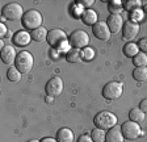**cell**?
Listing matches in <instances>:
<instances>
[{
    "label": "cell",
    "instance_id": "6da1fadb",
    "mask_svg": "<svg viewBox=\"0 0 147 142\" xmlns=\"http://www.w3.org/2000/svg\"><path fill=\"white\" fill-rule=\"evenodd\" d=\"M47 43H49L51 47H55L58 50H67L68 47V41H67V36H66V32L62 30V29H51L47 33Z\"/></svg>",
    "mask_w": 147,
    "mask_h": 142
},
{
    "label": "cell",
    "instance_id": "7a4b0ae2",
    "mask_svg": "<svg viewBox=\"0 0 147 142\" xmlns=\"http://www.w3.org/2000/svg\"><path fill=\"white\" fill-rule=\"evenodd\" d=\"M43 22V16L41 15L40 11L37 9H29L24 13L21 19V24L28 30H36L41 28Z\"/></svg>",
    "mask_w": 147,
    "mask_h": 142
},
{
    "label": "cell",
    "instance_id": "3957f363",
    "mask_svg": "<svg viewBox=\"0 0 147 142\" xmlns=\"http://www.w3.org/2000/svg\"><path fill=\"white\" fill-rule=\"evenodd\" d=\"M93 124L96 128L102 130H109L117 125V116L109 111H101L93 117Z\"/></svg>",
    "mask_w": 147,
    "mask_h": 142
},
{
    "label": "cell",
    "instance_id": "277c9868",
    "mask_svg": "<svg viewBox=\"0 0 147 142\" xmlns=\"http://www.w3.org/2000/svg\"><path fill=\"white\" fill-rule=\"evenodd\" d=\"M33 63H34V59H33L32 53L26 51V50H22V51H20L17 54V58H16V62H15V67L21 74H28L33 68Z\"/></svg>",
    "mask_w": 147,
    "mask_h": 142
},
{
    "label": "cell",
    "instance_id": "5b68a950",
    "mask_svg": "<svg viewBox=\"0 0 147 142\" xmlns=\"http://www.w3.org/2000/svg\"><path fill=\"white\" fill-rule=\"evenodd\" d=\"M68 42L72 47L75 49H86L89 43V36L86 30H82V29H78V30L72 32L71 36L68 37Z\"/></svg>",
    "mask_w": 147,
    "mask_h": 142
},
{
    "label": "cell",
    "instance_id": "8992f818",
    "mask_svg": "<svg viewBox=\"0 0 147 142\" xmlns=\"http://www.w3.org/2000/svg\"><path fill=\"white\" fill-rule=\"evenodd\" d=\"M24 13L25 12H22V5H20L18 3H8L1 9V16L5 20H11V21L22 19Z\"/></svg>",
    "mask_w": 147,
    "mask_h": 142
},
{
    "label": "cell",
    "instance_id": "52a82bcc",
    "mask_svg": "<svg viewBox=\"0 0 147 142\" xmlns=\"http://www.w3.org/2000/svg\"><path fill=\"white\" fill-rule=\"evenodd\" d=\"M123 87L119 82H109L102 88V96L107 100H117L122 96Z\"/></svg>",
    "mask_w": 147,
    "mask_h": 142
},
{
    "label": "cell",
    "instance_id": "ba28073f",
    "mask_svg": "<svg viewBox=\"0 0 147 142\" xmlns=\"http://www.w3.org/2000/svg\"><path fill=\"white\" fill-rule=\"evenodd\" d=\"M121 130H122L123 138L129 139V141H134L138 137H141V134H142L139 124L133 122V121H126V122H123L122 126H121Z\"/></svg>",
    "mask_w": 147,
    "mask_h": 142
},
{
    "label": "cell",
    "instance_id": "9c48e42d",
    "mask_svg": "<svg viewBox=\"0 0 147 142\" xmlns=\"http://www.w3.org/2000/svg\"><path fill=\"white\" fill-rule=\"evenodd\" d=\"M63 80H62L59 76H54L51 78L47 83H46V87H45V91L46 93L49 96H51V97H54V96H58L62 93V91H63Z\"/></svg>",
    "mask_w": 147,
    "mask_h": 142
},
{
    "label": "cell",
    "instance_id": "30bf717a",
    "mask_svg": "<svg viewBox=\"0 0 147 142\" xmlns=\"http://www.w3.org/2000/svg\"><path fill=\"white\" fill-rule=\"evenodd\" d=\"M92 32L96 36V38L101 41H107L110 38V30L109 26L105 21H97V24H95L92 26Z\"/></svg>",
    "mask_w": 147,
    "mask_h": 142
},
{
    "label": "cell",
    "instance_id": "8fae6325",
    "mask_svg": "<svg viewBox=\"0 0 147 142\" xmlns=\"http://www.w3.org/2000/svg\"><path fill=\"white\" fill-rule=\"evenodd\" d=\"M139 24L138 22H133V21H127L126 24H123L122 28V38L126 41H131L139 33Z\"/></svg>",
    "mask_w": 147,
    "mask_h": 142
},
{
    "label": "cell",
    "instance_id": "7c38bea8",
    "mask_svg": "<svg viewBox=\"0 0 147 142\" xmlns=\"http://www.w3.org/2000/svg\"><path fill=\"white\" fill-rule=\"evenodd\" d=\"M110 33H118L123 28V20L121 15H110L107 21Z\"/></svg>",
    "mask_w": 147,
    "mask_h": 142
},
{
    "label": "cell",
    "instance_id": "4fadbf2b",
    "mask_svg": "<svg viewBox=\"0 0 147 142\" xmlns=\"http://www.w3.org/2000/svg\"><path fill=\"white\" fill-rule=\"evenodd\" d=\"M17 58V54H16V50L13 46H4L1 49V61L5 63V65H12L16 62Z\"/></svg>",
    "mask_w": 147,
    "mask_h": 142
},
{
    "label": "cell",
    "instance_id": "5bb4252c",
    "mask_svg": "<svg viewBox=\"0 0 147 142\" xmlns=\"http://www.w3.org/2000/svg\"><path fill=\"white\" fill-rule=\"evenodd\" d=\"M105 142H123V134L119 126H113L107 132Z\"/></svg>",
    "mask_w": 147,
    "mask_h": 142
},
{
    "label": "cell",
    "instance_id": "9a60e30c",
    "mask_svg": "<svg viewBox=\"0 0 147 142\" xmlns=\"http://www.w3.org/2000/svg\"><path fill=\"white\" fill-rule=\"evenodd\" d=\"M98 15L93 9H86L82 12V21L88 26H93L95 24H97Z\"/></svg>",
    "mask_w": 147,
    "mask_h": 142
},
{
    "label": "cell",
    "instance_id": "2e32d148",
    "mask_svg": "<svg viewBox=\"0 0 147 142\" xmlns=\"http://www.w3.org/2000/svg\"><path fill=\"white\" fill-rule=\"evenodd\" d=\"M55 139L58 142H74L75 137H74V133L71 129H68V128H61L57 132Z\"/></svg>",
    "mask_w": 147,
    "mask_h": 142
},
{
    "label": "cell",
    "instance_id": "e0dca14e",
    "mask_svg": "<svg viewBox=\"0 0 147 142\" xmlns=\"http://www.w3.org/2000/svg\"><path fill=\"white\" fill-rule=\"evenodd\" d=\"M32 40V36L28 32H24V30H20L15 34V37H13V43L17 45V46H25L28 43L30 42Z\"/></svg>",
    "mask_w": 147,
    "mask_h": 142
},
{
    "label": "cell",
    "instance_id": "ac0fdd59",
    "mask_svg": "<svg viewBox=\"0 0 147 142\" xmlns=\"http://www.w3.org/2000/svg\"><path fill=\"white\" fill-rule=\"evenodd\" d=\"M66 59H67L70 63H79L83 59V51L80 49H70L67 53H66Z\"/></svg>",
    "mask_w": 147,
    "mask_h": 142
},
{
    "label": "cell",
    "instance_id": "d6986e66",
    "mask_svg": "<svg viewBox=\"0 0 147 142\" xmlns=\"http://www.w3.org/2000/svg\"><path fill=\"white\" fill-rule=\"evenodd\" d=\"M144 112H142L139 108H133L131 111L129 112V118L130 121L133 122H137V124H141L144 121Z\"/></svg>",
    "mask_w": 147,
    "mask_h": 142
},
{
    "label": "cell",
    "instance_id": "ffe728a7",
    "mask_svg": "<svg viewBox=\"0 0 147 142\" xmlns=\"http://www.w3.org/2000/svg\"><path fill=\"white\" fill-rule=\"evenodd\" d=\"M122 51H123V54H125L126 57H129V58H134L138 53H139V47H138L137 43L129 42L122 47Z\"/></svg>",
    "mask_w": 147,
    "mask_h": 142
},
{
    "label": "cell",
    "instance_id": "44dd1931",
    "mask_svg": "<svg viewBox=\"0 0 147 142\" xmlns=\"http://www.w3.org/2000/svg\"><path fill=\"white\" fill-rule=\"evenodd\" d=\"M47 33H49V30H46L43 26H41V28L36 29V30H32L30 36L34 41H37V42H42V41L47 40Z\"/></svg>",
    "mask_w": 147,
    "mask_h": 142
},
{
    "label": "cell",
    "instance_id": "7402d4cb",
    "mask_svg": "<svg viewBox=\"0 0 147 142\" xmlns=\"http://www.w3.org/2000/svg\"><path fill=\"white\" fill-rule=\"evenodd\" d=\"M105 137H107V133L105 130L100 129V128H96L91 132V138L93 139V142H105Z\"/></svg>",
    "mask_w": 147,
    "mask_h": 142
},
{
    "label": "cell",
    "instance_id": "603a6c76",
    "mask_svg": "<svg viewBox=\"0 0 147 142\" xmlns=\"http://www.w3.org/2000/svg\"><path fill=\"white\" fill-rule=\"evenodd\" d=\"M133 78L137 82L147 80V67H137L133 71Z\"/></svg>",
    "mask_w": 147,
    "mask_h": 142
},
{
    "label": "cell",
    "instance_id": "cb8c5ba5",
    "mask_svg": "<svg viewBox=\"0 0 147 142\" xmlns=\"http://www.w3.org/2000/svg\"><path fill=\"white\" fill-rule=\"evenodd\" d=\"M133 63L135 67H146L147 66V54L144 53H138L137 55L133 58Z\"/></svg>",
    "mask_w": 147,
    "mask_h": 142
},
{
    "label": "cell",
    "instance_id": "d4e9b609",
    "mask_svg": "<svg viewBox=\"0 0 147 142\" xmlns=\"http://www.w3.org/2000/svg\"><path fill=\"white\" fill-rule=\"evenodd\" d=\"M109 5H108V9H109L110 15H119V12L123 9V7L121 5V1H116V0H113V1H109Z\"/></svg>",
    "mask_w": 147,
    "mask_h": 142
},
{
    "label": "cell",
    "instance_id": "484cf974",
    "mask_svg": "<svg viewBox=\"0 0 147 142\" xmlns=\"http://www.w3.org/2000/svg\"><path fill=\"white\" fill-rule=\"evenodd\" d=\"M7 78H8L11 82H18L21 79V72H20L16 67H11L8 71H7Z\"/></svg>",
    "mask_w": 147,
    "mask_h": 142
},
{
    "label": "cell",
    "instance_id": "4316f807",
    "mask_svg": "<svg viewBox=\"0 0 147 142\" xmlns=\"http://www.w3.org/2000/svg\"><path fill=\"white\" fill-rule=\"evenodd\" d=\"M141 5H142V1H139V0H129L125 4V9L131 13V12H134V11L139 9Z\"/></svg>",
    "mask_w": 147,
    "mask_h": 142
},
{
    "label": "cell",
    "instance_id": "83f0119b",
    "mask_svg": "<svg viewBox=\"0 0 147 142\" xmlns=\"http://www.w3.org/2000/svg\"><path fill=\"white\" fill-rule=\"evenodd\" d=\"M93 57H95V51H93V49H91V47H86V49H83V59H86V61H91Z\"/></svg>",
    "mask_w": 147,
    "mask_h": 142
},
{
    "label": "cell",
    "instance_id": "f1b7e54d",
    "mask_svg": "<svg viewBox=\"0 0 147 142\" xmlns=\"http://www.w3.org/2000/svg\"><path fill=\"white\" fill-rule=\"evenodd\" d=\"M138 47H139V50L142 53L147 54V37H143L138 41Z\"/></svg>",
    "mask_w": 147,
    "mask_h": 142
},
{
    "label": "cell",
    "instance_id": "f546056e",
    "mask_svg": "<svg viewBox=\"0 0 147 142\" xmlns=\"http://www.w3.org/2000/svg\"><path fill=\"white\" fill-rule=\"evenodd\" d=\"M142 19H143V12H142L141 9L131 12V21H133V22L138 21V20H142Z\"/></svg>",
    "mask_w": 147,
    "mask_h": 142
},
{
    "label": "cell",
    "instance_id": "4dcf8cb0",
    "mask_svg": "<svg viewBox=\"0 0 147 142\" xmlns=\"http://www.w3.org/2000/svg\"><path fill=\"white\" fill-rule=\"evenodd\" d=\"M78 142H93V139L91 138V136H87V134H82V136L78 138Z\"/></svg>",
    "mask_w": 147,
    "mask_h": 142
},
{
    "label": "cell",
    "instance_id": "1f68e13d",
    "mask_svg": "<svg viewBox=\"0 0 147 142\" xmlns=\"http://www.w3.org/2000/svg\"><path fill=\"white\" fill-rule=\"evenodd\" d=\"M139 109H141L142 112H144V113H147V97L139 103Z\"/></svg>",
    "mask_w": 147,
    "mask_h": 142
},
{
    "label": "cell",
    "instance_id": "d6a6232c",
    "mask_svg": "<svg viewBox=\"0 0 147 142\" xmlns=\"http://www.w3.org/2000/svg\"><path fill=\"white\" fill-rule=\"evenodd\" d=\"M93 0H80L79 1V4H82L83 7H91V5H93Z\"/></svg>",
    "mask_w": 147,
    "mask_h": 142
},
{
    "label": "cell",
    "instance_id": "836d02e7",
    "mask_svg": "<svg viewBox=\"0 0 147 142\" xmlns=\"http://www.w3.org/2000/svg\"><path fill=\"white\" fill-rule=\"evenodd\" d=\"M7 26L4 24H0V34H1V37H5L7 36Z\"/></svg>",
    "mask_w": 147,
    "mask_h": 142
},
{
    "label": "cell",
    "instance_id": "e575fe53",
    "mask_svg": "<svg viewBox=\"0 0 147 142\" xmlns=\"http://www.w3.org/2000/svg\"><path fill=\"white\" fill-rule=\"evenodd\" d=\"M40 142H58L57 139H54V138H51V137H46V138H42Z\"/></svg>",
    "mask_w": 147,
    "mask_h": 142
},
{
    "label": "cell",
    "instance_id": "d590c367",
    "mask_svg": "<svg viewBox=\"0 0 147 142\" xmlns=\"http://www.w3.org/2000/svg\"><path fill=\"white\" fill-rule=\"evenodd\" d=\"M28 142H40V141H37V139H30V141H28Z\"/></svg>",
    "mask_w": 147,
    "mask_h": 142
}]
</instances>
